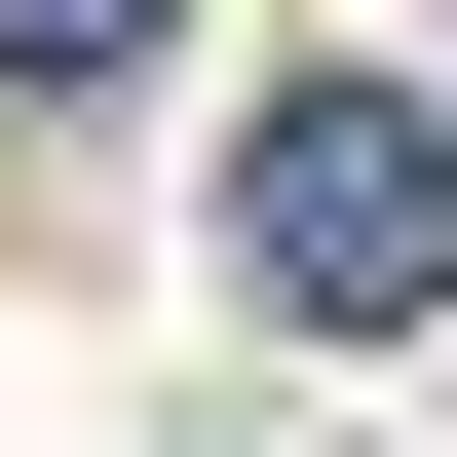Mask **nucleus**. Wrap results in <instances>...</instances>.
<instances>
[{
    "mask_svg": "<svg viewBox=\"0 0 457 457\" xmlns=\"http://www.w3.org/2000/svg\"><path fill=\"white\" fill-rule=\"evenodd\" d=\"M228 305L457 343V114H420V77H267V114H228Z\"/></svg>",
    "mask_w": 457,
    "mask_h": 457,
    "instance_id": "nucleus-1",
    "label": "nucleus"
},
{
    "mask_svg": "<svg viewBox=\"0 0 457 457\" xmlns=\"http://www.w3.org/2000/svg\"><path fill=\"white\" fill-rule=\"evenodd\" d=\"M0 77H153V0H0Z\"/></svg>",
    "mask_w": 457,
    "mask_h": 457,
    "instance_id": "nucleus-2",
    "label": "nucleus"
}]
</instances>
